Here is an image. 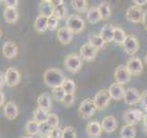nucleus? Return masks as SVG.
Returning a JSON list of instances; mask_svg holds the SVG:
<instances>
[{
    "instance_id": "nucleus-1",
    "label": "nucleus",
    "mask_w": 147,
    "mask_h": 138,
    "mask_svg": "<svg viewBox=\"0 0 147 138\" xmlns=\"http://www.w3.org/2000/svg\"><path fill=\"white\" fill-rule=\"evenodd\" d=\"M65 76L63 73L57 68H49L43 74L44 83L50 87H62L63 82L65 81Z\"/></svg>"
},
{
    "instance_id": "nucleus-2",
    "label": "nucleus",
    "mask_w": 147,
    "mask_h": 138,
    "mask_svg": "<svg viewBox=\"0 0 147 138\" xmlns=\"http://www.w3.org/2000/svg\"><path fill=\"white\" fill-rule=\"evenodd\" d=\"M65 25L67 29L74 34L79 33L84 30L86 27V23L80 16L76 15V14H73L66 18Z\"/></svg>"
},
{
    "instance_id": "nucleus-3",
    "label": "nucleus",
    "mask_w": 147,
    "mask_h": 138,
    "mask_svg": "<svg viewBox=\"0 0 147 138\" xmlns=\"http://www.w3.org/2000/svg\"><path fill=\"white\" fill-rule=\"evenodd\" d=\"M64 67L71 73H77L82 67V58L78 54H69L64 59Z\"/></svg>"
},
{
    "instance_id": "nucleus-4",
    "label": "nucleus",
    "mask_w": 147,
    "mask_h": 138,
    "mask_svg": "<svg viewBox=\"0 0 147 138\" xmlns=\"http://www.w3.org/2000/svg\"><path fill=\"white\" fill-rule=\"evenodd\" d=\"M96 110V108L93 99H86L81 102L79 108H78V113H79V115L82 118L89 119L93 116Z\"/></svg>"
},
{
    "instance_id": "nucleus-5",
    "label": "nucleus",
    "mask_w": 147,
    "mask_h": 138,
    "mask_svg": "<svg viewBox=\"0 0 147 138\" xmlns=\"http://www.w3.org/2000/svg\"><path fill=\"white\" fill-rule=\"evenodd\" d=\"M110 99H110V96H109L108 89H101L96 94L93 101L96 105V110H102L109 106V104L110 102Z\"/></svg>"
},
{
    "instance_id": "nucleus-6",
    "label": "nucleus",
    "mask_w": 147,
    "mask_h": 138,
    "mask_svg": "<svg viewBox=\"0 0 147 138\" xmlns=\"http://www.w3.org/2000/svg\"><path fill=\"white\" fill-rule=\"evenodd\" d=\"M5 83L9 87H14L20 84V74L15 67H8L4 76Z\"/></svg>"
},
{
    "instance_id": "nucleus-7",
    "label": "nucleus",
    "mask_w": 147,
    "mask_h": 138,
    "mask_svg": "<svg viewBox=\"0 0 147 138\" xmlns=\"http://www.w3.org/2000/svg\"><path fill=\"white\" fill-rule=\"evenodd\" d=\"M144 118V113L138 109H129L123 113V120L127 124L134 126Z\"/></svg>"
},
{
    "instance_id": "nucleus-8",
    "label": "nucleus",
    "mask_w": 147,
    "mask_h": 138,
    "mask_svg": "<svg viewBox=\"0 0 147 138\" xmlns=\"http://www.w3.org/2000/svg\"><path fill=\"white\" fill-rule=\"evenodd\" d=\"M114 77H115V80H116L117 84L122 86V85L128 84V83L131 81V74L129 73L126 66L119 64L116 68V70H115Z\"/></svg>"
},
{
    "instance_id": "nucleus-9",
    "label": "nucleus",
    "mask_w": 147,
    "mask_h": 138,
    "mask_svg": "<svg viewBox=\"0 0 147 138\" xmlns=\"http://www.w3.org/2000/svg\"><path fill=\"white\" fill-rule=\"evenodd\" d=\"M144 16V10L140 7L132 6L130 7L126 11V18L127 20L132 23H140L142 21Z\"/></svg>"
},
{
    "instance_id": "nucleus-10",
    "label": "nucleus",
    "mask_w": 147,
    "mask_h": 138,
    "mask_svg": "<svg viewBox=\"0 0 147 138\" xmlns=\"http://www.w3.org/2000/svg\"><path fill=\"white\" fill-rule=\"evenodd\" d=\"M122 46L126 53H128L129 55H134L138 52V50H139L140 44L134 36L129 35L126 37Z\"/></svg>"
},
{
    "instance_id": "nucleus-11",
    "label": "nucleus",
    "mask_w": 147,
    "mask_h": 138,
    "mask_svg": "<svg viewBox=\"0 0 147 138\" xmlns=\"http://www.w3.org/2000/svg\"><path fill=\"white\" fill-rule=\"evenodd\" d=\"M126 67L131 76H138L144 70V64L140 58L131 57L126 64Z\"/></svg>"
},
{
    "instance_id": "nucleus-12",
    "label": "nucleus",
    "mask_w": 147,
    "mask_h": 138,
    "mask_svg": "<svg viewBox=\"0 0 147 138\" xmlns=\"http://www.w3.org/2000/svg\"><path fill=\"white\" fill-rule=\"evenodd\" d=\"M140 99H141V94L136 89L129 87V89H127L125 90L123 100L126 104H128V105L137 104L140 102Z\"/></svg>"
},
{
    "instance_id": "nucleus-13",
    "label": "nucleus",
    "mask_w": 147,
    "mask_h": 138,
    "mask_svg": "<svg viewBox=\"0 0 147 138\" xmlns=\"http://www.w3.org/2000/svg\"><path fill=\"white\" fill-rule=\"evenodd\" d=\"M96 54H98V50L92 47L89 43H85L81 46L80 57L86 60V61H93L96 58Z\"/></svg>"
},
{
    "instance_id": "nucleus-14",
    "label": "nucleus",
    "mask_w": 147,
    "mask_h": 138,
    "mask_svg": "<svg viewBox=\"0 0 147 138\" xmlns=\"http://www.w3.org/2000/svg\"><path fill=\"white\" fill-rule=\"evenodd\" d=\"M109 93L110 96V99H114L116 101L121 100L124 98V93H125V89H123V87L117 84L116 82L113 83V84L110 85L109 87Z\"/></svg>"
},
{
    "instance_id": "nucleus-15",
    "label": "nucleus",
    "mask_w": 147,
    "mask_h": 138,
    "mask_svg": "<svg viewBox=\"0 0 147 138\" xmlns=\"http://www.w3.org/2000/svg\"><path fill=\"white\" fill-rule=\"evenodd\" d=\"M100 124H101V128H102V131H104L107 133L114 132L118 127L117 120L114 116H112V115L106 116L102 120V122H101Z\"/></svg>"
},
{
    "instance_id": "nucleus-16",
    "label": "nucleus",
    "mask_w": 147,
    "mask_h": 138,
    "mask_svg": "<svg viewBox=\"0 0 147 138\" xmlns=\"http://www.w3.org/2000/svg\"><path fill=\"white\" fill-rule=\"evenodd\" d=\"M3 55L7 59H13L17 56L18 54V46L13 41H6L2 47Z\"/></svg>"
},
{
    "instance_id": "nucleus-17",
    "label": "nucleus",
    "mask_w": 147,
    "mask_h": 138,
    "mask_svg": "<svg viewBox=\"0 0 147 138\" xmlns=\"http://www.w3.org/2000/svg\"><path fill=\"white\" fill-rule=\"evenodd\" d=\"M102 133L101 124L98 122L92 121L86 125V135L89 138H98Z\"/></svg>"
},
{
    "instance_id": "nucleus-18",
    "label": "nucleus",
    "mask_w": 147,
    "mask_h": 138,
    "mask_svg": "<svg viewBox=\"0 0 147 138\" xmlns=\"http://www.w3.org/2000/svg\"><path fill=\"white\" fill-rule=\"evenodd\" d=\"M57 39L60 43H62L63 45L69 44L72 41L73 33L66 27H62L57 31Z\"/></svg>"
},
{
    "instance_id": "nucleus-19",
    "label": "nucleus",
    "mask_w": 147,
    "mask_h": 138,
    "mask_svg": "<svg viewBox=\"0 0 147 138\" xmlns=\"http://www.w3.org/2000/svg\"><path fill=\"white\" fill-rule=\"evenodd\" d=\"M4 114L8 120L16 119L18 115V109L16 103L13 101H8L4 107Z\"/></svg>"
},
{
    "instance_id": "nucleus-20",
    "label": "nucleus",
    "mask_w": 147,
    "mask_h": 138,
    "mask_svg": "<svg viewBox=\"0 0 147 138\" xmlns=\"http://www.w3.org/2000/svg\"><path fill=\"white\" fill-rule=\"evenodd\" d=\"M37 104L38 108H40L46 112H49L52 108V99H51V95L49 93H42L40 94L38 99H37Z\"/></svg>"
},
{
    "instance_id": "nucleus-21",
    "label": "nucleus",
    "mask_w": 147,
    "mask_h": 138,
    "mask_svg": "<svg viewBox=\"0 0 147 138\" xmlns=\"http://www.w3.org/2000/svg\"><path fill=\"white\" fill-rule=\"evenodd\" d=\"M113 34L114 26L111 24H106L102 27L99 35L105 43H110V41H113Z\"/></svg>"
},
{
    "instance_id": "nucleus-22",
    "label": "nucleus",
    "mask_w": 147,
    "mask_h": 138,
    "mask_svg": "<svg viewBox=\"0 0 147 138\" xmlns=\"http://www.w3.org/2000/svg\"><path fill=\"white\" fill-rule=\"evenodd\" d=\"M18 18H20V14H18L17 9L6 7V9L4 10V18L8 24H15Z\"/></svg>"
},
{
    "instance_id": "nucleus-23",
    "label": "nucleus",
    "mask_w": 147,
    "mask_h": 138,
    "mask_svg": "<svg viewBox=\"0 0 147 138\" xmlns=\"http://www.w3.org/2000/svg\"><path fill=\"white\" fill-rule=\"evenodd\" d=\"M89 43L92 47H94L95 49L98 51L104 47L106 43L100 37V35L95 34V33H90L88 35V43Z\"/></svg>"
},
{
    "instance_id": "nucleus-24",
    "label": "nucleus",
    "mask_w": 147,
    "mask_h": 138,
    "mask_svg": "<svg viewBox=\"0 0 147 138\" xmlns=\"http://www.w3.org/2000/svg\"><path fill=\"white\" fill-rule=\"evenodd\" d=\"M86 18L87 20L91 24H96V23H98L101 20V17L99 11L96 7H91L87 9V14H86Z\"/></svg>"
},
{
    "instance_id": "nucleus-25",
    "label": "nucleus",
    "mask_w": 147,
    "mask_h": 138,
    "mask_svg": "<svg viewBox=\"0 0 147 138\" xmlns=\"http://www.w3.org/2000/svg\"><path fill=\"white\" fill-rule=\"evenodd\" d=\"M39 11L40 15H43L47 18L53 15V7L51 1H49V0H42V1H40L39 5Z\"/></svg>"
},
{
    "instance_id": "nucleus-26",
    "label": "nucleus",
    "mask_w": 147,
    "mask_h": 138,
    "mask_svg": "<svg viewBox=\"0 0 147 138\" xmlns=\"http://www.w3.org/2000/svg\"><path fill=\"white\" fill-rule=\"evenodd\" d=\"M34 28L37 31L39 32H44L46 30L48 29L47 27V17H45L43 15L37 16L36 20L34 21Z\"/></svg>"
},
{
    "instance_id": "nucleus-27",
    "label": "nucleus",
    "mask_w": 147,
    "mask_h": 138,
    "mask_svg": "<svg viewBox=\"0 0 147 138\" xmlns=\"http://www.w3.org/2000/svg\"><path fill=\"white\" fill-rule=\"evenodd\" d=\"M98 9L99 11L100 14V17H101V20H108L109 18L110 15H111V9H110L109 7V4L106 1H103L99 4V6L98 7Z\"/></svg>"
},
{
    "instance_id": "nucleus-28",
    "label": "nucleus",
    "mask_w": 147,
    "mask_h": 138,
    "mask_svg": "<svg viewBox=\"0 0 147 138\" xmlns=\"http://www.w3.org/2000/svg\"><path fill=\"white\" fill-rule=\"evenodd\" d=\"M67 13H68L67 7H66V5L64 3H62V4L58 5V6L53 7V15L54 17H56L58 18V20L65 18L66 15H67Z\"/></svg>"
},
{
    "instance_id": "nucleus-29",
    "label": "nucleus",
    "mask_w": 147,
    "mask_h": 138,
    "mask_svg": "<svg viewBox=\"0 0 147 138\" xmlns=\"http://www.w3.org/2000/svg\"><path fill=\"white\" fill-rule=\"evenodd\" d=\"M119 136L121 138H134L136 136V130L134 126L130 125V124L124 125L119 132Z\"/></svg>"
},
{
    "instance_id": "nucleus-30",
    "label": "nucleus",
    "mask_w": 147,
    "mask_h": 138,
    "mask_svg": "<svg viewBox=\"0 0 147 138\" xmlns=\"http://www.w3.org/2000/svg\"><path fill=\"white\" fill-rule=\"evenodd\" d=\"M48 114L49 113L46 112V110L40 109V108H37L33 112V121H35L36 122H38L40 124L46 122Z\"/></svg>"
},
{
    "instance_id": "nucleus-31",
    "label": "nucleus",
    "mask_w": 147,
    "mask_h": 138,
    "mask_svg": "<svg viewBox=\"0 0 147 138\" xmlns=\"http://www.w3.org/2000/svg\"><path fill=\"white\" fill-rule=\"evenodd\" d=\"M126 34L124 30L119 27H114V34H113V41L115 43L122 45L124 41L126 39Z\"/></svg>"
},
{
    "instance_id": "nucleus-32",
    "label": "nucleus",
    "mask_w": 147,
    "mask_h": 138,
    "mask_svg": "<svg viewBox=\"0 0 147 138\" xmlns=\"http://www.w3.org/2000/svg\"><path fill=\"white\" fill-rule=\"evenodd\" d=\"M25 129L29 135H36L40 133V123L36 122L35 121H28Z\"/></svg>"
},
{
    "instance_id": "nucleus-33",
    "label": "nucleus",
    "mask_w": 147,
    "mask_h": 138,
    "mask_svg": "<svg viewBox=\"0 0 147 138\" xmlns=\"http://www.w3.org/2000/svg\"><path fill=\"white\" fill-rule=\"evenodd\" d=\"M71 5L75 10L80 13L87 11V2L86 0H72Z\"/></svg>"
},
{
    "instance_id": "nucleus-34",
    "label": "nucleus",
    "mask_w": 147,
    "mask_h": 138,
    "mask_svg": "<svg viewBox=\"0 0 147 138\" xmlns=\"http://www.w3.org/2000/svg\"><path fill=\"white\" fill-rule=\"evenodd\" d=\"M46 123L48 124L51 129H55L58 128L59 125V118L57 114L55 113H49L47 120H46Z\"/></svg>"
},
{
    "instance_id": "nucleus-35",
    "label": "nucleus",
    "mask_w": 147,
    "mask_h": 138,
    "mask_svg": "<svg viewBox=\"0 0 147 138\" xmlns=\"http://www.w3.org/2000/svg\"><path fill=\"white\" fill-rule=\"evenodd\" d=\"M52 95L53 98L54 99H56L57 101H61L63 102V100L64 99V96H65V92H64L63 89L62 87H54L52 90Z\"/></svg>"
},
{
    "instance_id": "nucleus-36",
    "label": "nucleus",
    "mask_w": 147,
    "mask_h": 138,
    "mask_svg": "<svg viewBox=\"0 0 147 138\" xmlns=\"http://www.w3.org/2000/svg\"><path fill=\"white\" fill-rule=\"evenodd\" d=\"M65 94H73L76 89V83L72 79H65L62 86Z\"/></svg>"
},
{
    "instance_id": "nucleus-37",
    "label": "nucleus",
    "mask_w": 147,
    "mask_h": 138,
    "mask_svg": "<svg viewBox=\"0 0 147 138\" xmlns=\"http://www.w3.org/2000/svg\"><path fill=\"white\" fill-rule=\"evenodd\" d=\"M61 138H76V133L73 126H66L62 131Z\"/></svg>"
},
{
    "instance_id": "nucleus-38",
    "label": "nucleus",
    "mask_w": 147,
    "mask_h": 138,
    "mask_svg": "<svg viewBox=\"0 0 147 138\" xmlns=\"http://www.w3.org/2000/svg\"><path fill=\"white\" fill-rule=\"evenodd\" d=\"M52 130H53V129H51L47 123L43 122V123H40V133H39L41 135V137H43V138H49L51 131H52Z\"/></svg>"
},
{
    "instance_id": "nucleus-39",
    "label": "nucleus",
    "mask_w": 147,
    "mask_h": 138,
    "mask_svg": "<svg viewBox=\"0 0 147 138\" xmlns=\"http://www.w3.org/2000/svg\"><path fill=\"white\" fill-rule=\"evenodd\" d=\"M58 26V18L53 15L47 18V27L50 30H55Z\"/></svg>"
},
{
    "instance_id": "nucleus-40",
    "label": "nucleus",
    "mask_w": 147,
    "mask_h": 138,
    "mask_svg": "<svg viewBox=\"0 0 147 138\" xmlns=\"http://www.w3.org/2000/svg\"><path fill=\"white\" fill-rule=\"evenodd\" d=\"M63 102L64 105H66V106L73 105L74 102H75V95H74V93L73 94H65Z\"/></svg>"
},
{
    "instance_id": "nucleus-41",
    "label": "nucleus",
    "mask_w": 147,
    "mask_h": 138,
    "mask_svg": "<svg viewBox=\"0 0 147 138\" xmlns=\"http://www.w3.org/2000/svg\"><path fill=\"white\" fill-rule=\"evenodd\" d=\"M62 131H63L62 129H60L59 127L58 128H55V129H53V130L51 131L49 138H61Z\"/></svg>"
},
{
    "instance_id": "nucleus-42",
    "label": "nucleus",
    "mask_w": 147,
    "mask_h": 138,
    "mask_svg": "<svg viewBox=\"0 0 147 138\" xmlns=\"http://www.w3.org/2000/svg\"><path fill=\"white\" fill-rule=\"evenodd\" d=\"M5 5L7 8H14L17 9V7L18 6V0H5L4 1Z\"/></svg>"
},
{
    "instance_id": "nucleus-43",
    "label": "nucleus",
    "mask_w": 147,
    "mask_h": 138,
    "mask_svg": "<svg viewBox=\"0 0 147 138\" xmlns=\"http://www.w3.org/2000/svg\"><path fill=\"white\" fill-rule=\"evenodd\" d=\"M140 102L142 103V107H144L145 110H147V90H145L144 93L141 94Z\"/></svg>"
},
{
    "instance_id": "nucleus-44",
    "label": "nucleus",
    "mask_w": 147,
    "mask_h": 138,
    "mask_svg": "<svg viewBox=\"0 0 147 138\" xmlns=\"http://www.w3.org/2000/svg\"><path fill=\"white\" fill-rule=\"evenodd\" d=\"M133 3H134L137 7H142L144 6L145 4H147V0H133Z\"/></svg>"
},
{
    "instance_id": "nucleus-45",
    "label": "nucleus",
    "mask_w": 147,
    "mask_h": 138,
    "mask_svg": "<svg viewBox=\"0 0 147 138\" xmlns=\"http://www.w3.org/2000/svg\"><path fill=\"white\" fill-rule=\"evenodd\" d=\"M142 24H144V29L147 30V10H146V11H144V18H142Z\"/></svg>"
},
{
    "instance_id": "nucleus-46",
    "label": "nucleus",
    "mask_w": 147,
    "mask_h": 138,
    "mask_svg": "<svg viewBox=\"0 0 147 138\" xmlns=\"http://www.w3.org/2000/svg\"><path fill=\"white\" fill-rule=\"evenodd\" d=\"M4 101H5V94L0 91V107L4 104Z\"/></svg>"
},
{
    "instance_id": "nucleus-47",
    "label": "nucleus",
    "mask_w": 147,
    "mask_h": 138,
    "mask_svg": "<svg viewBox=\"0 0 147 138\" xmlns=\"http://www.w3.org/2000/svg\"><path fill=\"white\" fill-rule=\"evenodd\" d=\"M4 82H5V78H4V75H3V73L0 71V89L2 87L3 84H4Z\"/></svg>"
},
{
    "instance_id": "nucleus-48",
    "label": "nucleus",
    "mask_w": 147,
    "mask_h": 138,
    "mask_svg": "<svg viewBox=\"0 0 147 138\" xmlns=\"http://www.w3.org/2000/svg\"><path fill=\"white\" fill-rule=\"evenodd\" d=\"M144 128L145 132L147 133V115L146 114L144 116Z\"/></svg>"
},
{
    "instance_id": "nucleus-49",
    "label": "nucleus",
    "mask_w": 147,
    "mask_h": 138,
    "mask_svg": "<svg viewBox=\"0 0 147 138\" xmlns=\"http://www.w3.org/2000/svg\"><path fill=\"white\" fill-rule=\"evenodd\" d=\"M144 63H145V64L147 66V54L145 55V57H144Z\"/></svg>"
},
{
    "instance_id": "nucleus-50",
    "label": "nucleus",
    "mask_w": 147,
    "mask_h": 138,
    "mask_svg": "<svg viewBox=\"0 0 147 138\" xmlns=\"http://www.w3.org/2000/svg\"><path fill=\"white\" fill-rule=\"evenodd\" d=\"M22 138H33V137L30 136V135H28V136H24V137H22Z\"/></svg>"
},
{
    "instance_id": "nucleus-51",
    "label": "nucleus",
    "mask_w": 147,
    "mask_h": 138,
    "mask_svg": "<svg viewBox=\"0 0 147 138\" xmlns=\"http://www.w3.org/2000/svg\"><path fill=\"white\" fill-rule=\"evenodd\" d=\"M1 36H2V30L0 29V38H1Z\"/></svg>"
},
{
    "instance_id": "nucleus-52",
    "label": "nucleus",
    "mask_w": 147,
    "mask_h": 138,
    "mask_svg": "<svg viewBox=\"0 0 147 138\" xmlns=\"http://www.w3.org/2000/svg\"><path fill=\"white\" fill-rule=\"evenodd\" d=\"M145 112H146V115H147V110H145Z\"/></svg>"
},
{
    "instance_id": "nucleus-53",
    "label": "nucleus",
    "mask_w": 147,
    "mask_h": 138,
    "mask_svg": "<svg viewBox=\"0 0 147 138\" xmlns=\"http://www.w3.org/2000/svg\"><path fill=\"white\" fill-rule=\"evenodd\" d=\"M40 138H43V137H40Z\"/></svg>"
},
{
    "instance_id": "nucleus-54",
    "label": "nucleus",
    "mask_w": 147,
    "mask_h": 138,
    "mask_svg": "<svg viewBox=\"0 0 147 138\" xmlns=\"http://www.w3.org/2000/svg\"><path fill=\"white\" fill-rule=\"evenodd\" d=\"M0 3H1V1H0Z\"/></svg>"
}]
</instances>
